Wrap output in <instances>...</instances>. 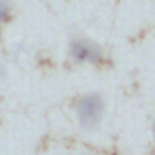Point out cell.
Masks as SVG:
<instances>
[{
	"label": "cell",
	"mask_w": 155,
	"mask_h": 155,
	"mask_svg": "<svg viewBox=\"0 0 155 155\" xmlns=\"http://www.w3.org/2000/svg\"><path fill=\"white\" fill-rule=\"evenodd\" d=\"M75 111H77L79 124L84 130H93L102 120V115H104V101L97 93L84 95L79 102L75 104Z\"/></svg>",
	"instance_id": "cell-1"
},
{
	"label": "cell",
	"mask_w": 155,
	"mask_h": 155,
	"mask_svg": "<svg viewBox=\"0 0 155 155\" xmlns=\"http://www.w3.org/2000/svg\"><path fill=\"white\" fill-rule=\"evenodd\" d=\"M69 57L75 62H91V64H99L104 60V53L102 49L86 38H75L69 44Z\"/></svg>",
	"instance_id": "cell-2"
},
{
	"label": "cell",
	"mask_w": 155,
	"mask_h": 155,
	"mask_svg": "<svg viewBox=\"0 0 155 155\" xmlns=\"http://www.w3.org/2000/svg\"><path fill=\"white\" fill-rule=\"evenodd\" d=\"M9 17H11V8H9V4L6 2V0H0V26L6 24V22L9 20Z\"/></svg>",
	"instance_id": "cell-3"
},
{
	"label": "cell",
	"mask_w": 155,
	"mask_h": 155,
	"mask_svg": "<svg viewBox=\"0 0 155 155\" xmlns=\"http://www.w3.org/2000/svg\"><path fill=\"white\" fill-rule=\"evenodd\" d=\"M2 77H4V66L0 64V81H2Z\"/></svg>",
	"instance_id": "cell-4"
},
{
	"label": "cell",
	"mask_w": 155,
	"mask_h": 155,
	"mask_svg": "<svg viewBox=\"0 0 155 155\" xmlns=\"http://www.w3.org/2000/svg\"><path fill=\"white\" fill-rule=\"evenodd\" d=\"M153 137H155V122H153Z\"/></svg>",
	"instance_id": "cell-5"
}]
</instances>
